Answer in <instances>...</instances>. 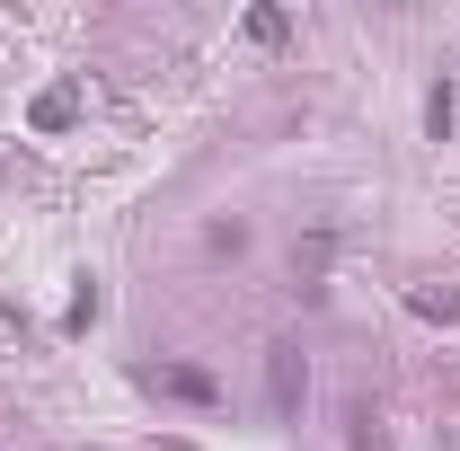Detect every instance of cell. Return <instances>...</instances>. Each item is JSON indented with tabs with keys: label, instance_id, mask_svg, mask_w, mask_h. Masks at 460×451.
I'll return each mask as SVG.
<instances>
[{
	"label": "cell",
	"instance_id": "4",
	"mask_svg": "<svg viewBox=\"0 0 460 451\" xmlns=\"http://www.w3.org/2000/svg\"><path fill=\"white\" fill-rule=\"evenodd\" d=\"M71 115H80V89L62 80V89H45V98H36V115H27V124H36V133H62Z\"/></svg>",
	"mask_w": 460,
	"mask_h": 451
},
{
	"label": "cell",
	"instance_id": "6",
	"mask_svg": "<svg viewBox=\"0 0 460 451\" xmlns=\"http://www.w3.org/2000/svg\"><path fill=\"white\" fill-rule=\"evenodd\" d=\"M407 310H416V319H460V292H434V283H416V292H407Z\"/></svg>",
	"mask_w": 460,
	"mask_h": 451
},
{
	"label": "cell",
	"instance_id": "7",
	"mask_svg": "<svg viewBox=\"0 0 460 451\" xmlns=\"http://www.w3.org/2000/svg\"><path fill=\"white\" fill-rule=\"evenodd\" d=\"M284 27H292L284 9H248V36H257V45H284Z\"/></svg>",
	"mask_w": 460,
	"mask_h": 451
},
{
	"label": "cell",
	"instance_id": "1",
	"mask_svg": "<svg viewBox=\"0 0 460 451\" xmlns=\"http://www.w3.org/2000/svg\"><path fill=\"white\" fill-rule=\"evenodd\" d=\"M301 390H310V363H301V345H266V407H275V416H301Z\"/></svg>",
	"mask_w": 460,
	"mask_h": 451
},
{
	"label": "cell",
	"instance_id": "3",
	"mask_svg": "<svg viewBox=\"0 0 460 451\" xmlns=\"http://www.w3.org/2000/svg\"><path fill=\"white\" fill-rule=\"evenodd\" d=\"M452 124H460V89H452V80H434V89H425V133L452 142Z\"/></svg>",
	"mask_w": 460,
	"mask_h": 451
},
{
	"label": "cell",
	"instance_id": "2",
	"mask_svg": "<svg viewBox=\"0 0 460 451\" xmlns=\"http://www.w3.org/2000/svg\"><path fill=\"white\" fill-rule=\"evenodd\" d=\"M142 390L186 398V407H213V398H222V381H213V372H195V363H151V372H142Z\"/></svg>",
	"mask_w": 460,
	"mask_h": 451
},
{
	"label": "cell",
	"instance_id": "5",
	"mask_svg": "<svg viewBox=\"0 0 460 451\" xmlns=\"http://www.w3.org/2000/svg\"><path fill=\"white\" fill-rule=\"evenodd\" d=\"M98 310H107V301H98V283L80 275V292H71V310H62V337H89V328H98Z\"/></svg>",
	"mask_w": 460,
	"mask_h": 451
}]
</instances>
